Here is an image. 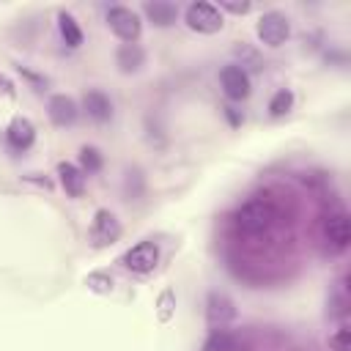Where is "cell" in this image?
<instances>
[{"label":"cell","instance_id":"cell-1","mask_svg":"<svg viewBox=\"0 0 351 351\" xmlns=\"http://www.w3.org/2000/svg\"><path fill=\"white\" fill-rule=\"evenodd\" d=\"M277 219H280V206L271 197H266V195L250 197L233 214V225L244 236H263V233H269L277 225Z\"/></svg>","mask_w":351,"mask_h":351},{"label":"cell","instance_id":"cell-2","mask_svg":"<svg viewBox=\"0 0 351 351\" xmlns=\"http://www.w3.org/2000/svg\"><path fill=\"white\" fill-rule=\"evenodd\" d=\"M184 19H186V27L195 33H219L225 25L219 8L211 3H189L184 11Z\"/></svg>","mask_w":351,"mask_h":351},{"label":"cell","instance_id":"cell-3","mask_svg":"<svg viewBox=\"0 0 351 351\" xmlns=\"http://www.w3.org/2000/svg\"><path fill=\"white\" fill-rule=\"evenodd\" d=\"M107 25H110V30H112L123 44H134V41L140 38V33H143L140 16H137L132 8H126V5H112V8L107 11Z\"/></svg>","mask_w":351,"mask_h":351},{"label":"cell","instance_id":"cell-4","mask_svg":"<svg viewBox=\"0 0 351 351\" xmlns=\"http://www.w3.org/2000/svg\"><path fill=\"white\" fill-rule=\"evenodd\" d=\"M255 33H258V38H261L266 47H280V44H285V41L291 38V22H288V16L280 14V11H266V14L258 19Z\"/></svg>","mask_w":351,"mask_h":351},{"label":"cell","instance_id":"cell-5","mask_svg":"<svg viewBox=\"0 0 351 351\" xmlns=\"http://www.w3.org/2000/svg\"><path fill=\"white\" fill-rule=\"evenodd\" d=\"M121 263L129 269V271H137V274H148L156 269L159 263V247L154 241H137L134 247H129L121 258Z\"/></svg>","mask_w":351,"mask_h":351},{"label":"cell","instance_id":"cell-6","mask_svg":"<svg viewBox=\"0 0 351 351\" xmlns=\"http://www.w3.org/2000/svg\"><path fill=\"white\" fill-rule=\"evenodd\" d=\"M90 244L93 247H107V244H115L121 239V222L115 219L112 211L107 208H99L93 214V222H90Z\"/></svg>","mask_w":351,"mask_h":351},{"label":"cell","instance_id":"cell-7","mask_svg":"<svg viewBox=\"0 0 351 351\" xmlns=\"http://www.w3.org/2000/svg\"><path fill=\"white\" fill-rule=\"evenodd\" d=\"M219 85H222V93L230 99V101H241L250 96L252 85H250V74L244 71V66L239 63H230L219 71Z\"/></svg>","mask_w":351,"mask_h":351},{"label":"cell","instance_id":"cell-8","mask_svg":"<svg viewBox=\"0 0 351 351\" xmlns=\"http://www.w3.org/2000/svg\"><path fill=\"white\" fill-rule=\"evenodd\" d=\"M236 318V307H233V302L225 296V293H208V302H206V321H208V326L214 329V332H219V329H225L230 321Z\"/></svg>","mask_w":351,"mask_h":351},{"label":"cell","instance_id":"cell-9","mask_svg":"<svg viewBox=\"0 0 351 351\" xmlns=\"http://www.w3.org/2000/svg\"><path fill=\"white\" fill-rule=\"evenodd\" d=\"M324 239L335 252H343L351 241V228H348V217L346 211H335L324 219Z\"/></svg>","mask_w":351,"mask_h":351},{"label":"cell","instance_id":"cell-10","mask_svg":"<svg viewBox=\"0 0 351 351\" xmlns=\"http://www.w3.org/2000/svg\"><path fill=\"white\" fill-rule=\"evenodd\" d=\"M47 115H49V121H52L55 126H71V123L77 121L80 110H77V101H74L71 96L55 93V96L49 99V104H47Z\"/></svg>","mask_w":351,"mask_h":351},{"label":"cell","instance_id":"cell-11","mask_svg":"<svg viewBox=\"0 0 351 351\" xmlns=\"http://www.w3.org/2000/svg\"><path fill=\"white\" fill-rule=\"evenodd\" d=\"M5 140H8L11 151H27V148L36 143V126H33L27 118L16 115V118L8 123V129H5Z\"/></svg>","mask_w":351,"mask_h":351},{"label":"cell","instance_id":"cell-12","mask_svg":"<svg viewBox=\"0 0 351 351\" xmlns=\"http://www.w3.org/2000/svg\"><path fill=\"white\" fill-rule=\"evenodd\" d=\"M143 11H145L148 22H154L156 27H170L178 19V5L167 3V0H148V3H143Z\"/></svg>","mask_w":351,"mask_h":351},{"label":"cell","instance_id":"cell-13","mask_svg":"<svg viewBox=\"0 0 351 351\" xmlns=\"http://www.w3.org/2000/svg\"><path fill=\"white\" fill-rule=\"evenodd\" d=\"M82 107H85V112H88L93 121H99V123H104V121L112 118V101H110V96H107L104 90H88V93L82 96Z\"/></svg>","mask_w":351,"mask_h":351},{"label":"cell","instance_id":"cell-14","mask_svg":"<svg viewBox=\"0 0 351 351\" xmlns=\"http://www.w3.org/2000/svg\"><path fill=\"white\" fill-rule=\"evenodd\" d=\"M58 176H60V186L66 189V195L82 197V192H85V173L80 167H74L71 162H60L58 165Z\"/></svg>","mask_w":351,"mask_h":351},{"label":"cell","instance_id":"cell-15","mask_svg":"<svg viewBox=\"0 0 351 351\" xmlns=\"http://www.w3.org/2000/svg\"><path fill=\"white\" fill-rule=\"evenodd\" d=\"M115 63L123 74H132V71H140L143 63H145V52L140 44H121L118 52H115Z\"/></svg>","mask_w":351,"mask_h":351},{"label":"cell","instance_id":"cell-16","mask_svg":"<svg viewBox=\"0 0 351 351\" xmlns=\"http://www.w3.org/2000/svg\"><path fill=\"white\" fill-rule=\"evenodd\" d=\"M58 30H60V36H63V41L69 47H80L82 44V30H80L77 19L69 11H60L58 14Z\"/></svg>","mask_w":351,"mask_h":351},{"label":"cell","instance_id":"cell-17","mask_svg":"<svg viewBox=\"0 0 351 351\" xmlns=\"http://www.w3.org/2000/svg\"><path fill=\"white\" fill-rule=\"evenodd\" d=\"M291 107H293V93H291L288 88H280V90L269 99V115H274V118L285 115Z\"/></svg>","mask_w":351,"mask_h":351},{"label":"cell","instance_id":"cell-18","mask_svg":"<svg viewBox=\"0 0 351 351\" xmlns=\"http://www.w3.org/2000/svg\"><path fill=\"white\" fill-rule=\"evenodd\" d=\"M101 165H104V159H101L99 148H93V145L80 148V167H82V173H99Z\"/></svg>","mask_w":351,"mask_h":351},{"label":"cell","instance_id":"cell-19","mask_svg":"<svg viewBox=\"0 0 351 351\" xmlns=\"http://www.w3.org/2000/svg\"><path fill=\"white\" fill-rule=\"evenodd\" d=\"M85 285H88L90 291H96V293H112V288H115L112 277L104 274V271H93V274H88V277H85Z\"/></svg>","mask_w":351,"mask_h":351},{"label":"cell","instance_id":"cell-20","mask_svg":"<svg viewBox=\"0 0 351 351\" xmlns=\"http://www.w3.org/2000/svg\"><path fill=\"white\" fill-rule=\"evenodd\" d=\"M329 346H332V351H351V329H348V324L337 326V332L329 337Z\"/></svg>","mask_w":351,"mask_h":351},{"label":"cell","instance_id":"cell-21","mask_svg":"<svg viewBox=\"0 0 351 351\" xmlns=\"http://www.w3.org/2000/svg\"><path fill=\"white\" fill-rule=\"evenodd\" d=\"M173 291H165L162 296H159V321H167L170 318V313H173Z\"/></svg>","mask_w":351,"mask_h":351},{"label":"cell","instance_id":"cell-22","mask_svg":"<svg viewBox=\"0 0 351 351\" xmlns=\"http://www.w3.org/2000/svg\"><path fill=\"white\" fill-rule=\"evenodd\" d=\"M219 8H225V11H230V14H247L252 5H250V3H233V0H222V3H219Z\"/></svg>","mask_w":351,"mask_h":351},{"label":"cell","instance_id":"cell-23","mask_svg":"<svg viewBox=\"0 0 351 351\" xmlns=\"http://www.w3.org/2000/svg\"><path fill=\"white\" fill-rule=\"evenodd\" d=\"M19 74H22V77H25L27 82H33V85H36L38 90H41V88L47 85V80H44V77H38V74H33V71H27V69H22V66H19Z\"/></svg>","mask_w":351,"mask_h":351},{"label":"cell","instance_id":"cell-24","mask_svg":"<svg viewBox=\"0 0 351 351\" xmlns=\"http://www.w3.org/2000/svg\"><path fill=\"white\" fill-rule=\"evenodd\" d=\"M0 93H5V96H14L16 90H14V82L5 77V74H0Z\"/></svg>","mask_w":351,"mask_h":351},{"label":"cell","instance_id":"cell-25","mask_svg":"<svg viewBox=\"0 0 351 351\" xmlns=\"http://www.w3.org/2000/svg\"><path fill=\"white\" fill-rule=\"evenodd\" d=\"M225 115L230 118V123H233V126H239V123H241V115L236 112V107H225Z\"/></svg>","mask_w":351,"mask_h":351}]
</instances>
